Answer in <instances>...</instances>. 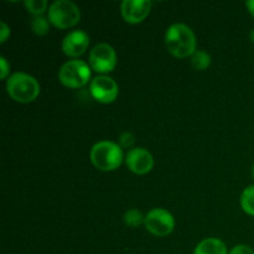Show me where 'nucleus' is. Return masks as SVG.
Listing matches in <instances>:
<instances>
[{"label": "nucleus", "instance_id": "obj_1", "mask_svg": "<svg viewBox=\"0 0 254 254\" xmlns=\"http://www.w3.org/2000/svg\"><path fill=\"white\" fill-rule=\"evenodd\" d=\"M165 45L174 57L186 59L195 54L196 36L188 25L174 24L166 31Z\"/></svg>", "mask_w": 254, "mask_h": 254}, {"label": "nucleus", "instance_id": "obj_2", "mask_svg": "<svg viewBox=\"0 0 254 254\" xmlns=\"http://www.w3.org/2000/svg\"><path fill=\"white\" fill-rule=\"evenodd\" d=\"M6 92L15 102L30 103L39 97L40 84L30 74L16 72L7 78Z\"/></svg>", "mask_w": 254, "mask_h": 254}, {"label": "nucleus", "instance_id": "obj_3", "mask_svg": "<svg viewBox=\"0 0 254 254\" xmlns=\"http://www.w3.org/2000/svg\"><path fill=\"white\" fill-rule=\"evenodd\" d=\"M123 150L113 141H99L91 149V161L102 171H114L123 163Z\"/></svg>", "mask_w": 254, "mask_h": 254}, {"label": "nucleus", "instance_id": "obj_4", "mask_svg": "<svg viewBox=\"0 0 254 254\" xmlns=\"http://www.w3.org/2000/svg\"><path fill=\"white\" fill-rule=\"evenodd\" d=\"M47 17L50 24L57 29H69L76 26L81 20V11L74 2L69 0H57L51 4Z\"/></svg>", "mask_w": 254, "mask_h": 254}, {"label": "nucleus", "instance_id": "obj_5", "mask_svg": "<svg viewBox=\"0 0 254 254\" xmlns=\"http://www.w3.org/2000/svg\"><path fill=\"white\" fill-rule=\"evenodd\" d=\"M91 76V67L81 60H71L66 62L59 72L60 82L68 88H81L86 86Z\"/></svg>", "mask_w": 254, "mask_h": 254}, {"label": "nucleus", "instance_id": "obj_6", "mask_svg": "<svg viewBox=\"0 0 254 254\" xmlns=\"http://www.w3.org/2000/svg\"><path fill=\"white\" fill-rule=\"evenodd\" d=\"M146 231L158 237H166L170 235L175 227L174 216L164 208H154L149 211L144 220Z\"/></svg>", "mask_w": 254, "mask_h": 254}, {"label": "nucleus", "instance_id": "obj_7", "mask_svg": "<svg viewBox=\"0 0 254 254\" xmlns=\"http://www.w3.org/2000/svg\"><path fill=\"white\" fill-rule=\"evenodd\" d=\"M117 66V54L109 44H98L91 50L89 67L98 73H109Z\"/></svg>", "mask_w": 254, "mask_h": 254}, {"label": "nucleus", "instance_id": "obj_8", "mask_svg": "<svg viewBox=\"0 0 254 254\" xmlns=\"http://www.w3.org/2000/svg\"><path fill=\"white\" fill-rule=\"evenodd\" d=\"M92 97L97 102L103 104L113 103L119 94V87L112 77L97 76L92 79L89 86Z\"/></svg>", "mask_w": 254, "mask_h": 254}, {"label": "nucleus", "instance_id": "obj_9", "mask_svg": "<svg viewBox=\"0 0 254 254\" xmlns=\"http://www.w3.org/2000/svg\"><path fill=\"white\" fill-rule=\"evenodd\" d=\"M151 10L150 0H124L122 2V16L129 24H139L146 19Z\"/></svg>", "mask_w": 254, "mask_h": 254}, {"label": "nucleus", "instance_id": "obj_10", "mask_svg": "<svg viewBox=\"0 0 254 254\" xmlns=\"http://www.w3.org/2000/svg\"><path fill=\"white\" fill-rule=\"evenodd\" d=\"M126 164L131 173L145 175L154 166L153 155L144 148H134L126 156Z\"/></svg>", "mask_w": 254, "mask_h": 254}, {"label": "nucleus", "instance_id": "obj_11", "mask_svg": "<svg viewBox=\"0 0 254 254\" xmlns=\"http://www.w3.org/2000/svg\"><path fill=\"white\" fill-rule=\"evenodd\" d=\"M88 46L89 36L81 30L69 32L62 41V51L68 57L82 56L88 49Z\"/></svg>", "mask_w": 254, "mask_h": 254}, {"label": "nucleus", "instance_id": "obj_12", "mask_svg": "<svg viewBox=\"0 0 254 254\" xmlns=\"http://www.w3.org/2000/svg\"><path fill=\"white\" fill-rule=\"evenodd\" d=\"M193 254H228L225 243L218 238H206L195 248Z\"/></svg>", "mask_w": 254, "mask_h": 254}, {"label": "nucleus", "instance_id": "obj_13", "mask_svg": "<svg viewBox=\"0 0 254 254\" xmlns=\"http://www.w3.org/2000/svg\"><path fill=\"white\" fill-rule=\"evenodd\" d=\"M191 64L197 71H203L210 67L211 56L203 50H196L195 54L191 56Z\"/></svg>", "mask_w": 254, "mask_h": 254}, {"label": "nucleus", "instance_id": "obj_14", "mask_svg": "<svg viewBox=\"0 0 254 254\" xmlns=\"http://www.w3.org/2000/svg\"><path fill=\"white\" fill-rule=\"evenodd\" d=\"M241 206L247 215L254 216V185L248 186L241 195Z\"/></svg>", "mask_w": 254, "mask_h": 254}, {"label": "nucleus", "instance_id": "obj_15", "mask_svg": "<svg viewBox=\"0 0 254 254\" xmlns=\"http://www.w3.org/2000/svg\"><path fill=\"white\" fill-rule=\"evenodd\" d=\"M30 25H31V29L32 31H34V34H36L37 36H45V35L49 34L50 31L49 17H45L42 16V15L32 17Z\"/></svg>", "mask_w": 254, "mask_h": 254}, {"label": "nucleus", "instance_id": "obj_16", "mask_svg": "<svg viewBox=\"0 0 254 254\" xmlns=\"http://www.w3.org/2000/svg\"><path fill=\"white\" fill-rule=\"evenodd\" d=\"M144 220H145V217L136 208H131V210L127 211L126 215H124V223L130 228L139 227L141 223H144Z\"/></svg>", "mask_w": 254, "mask_h": 254}, {"label": "nucleus", "instance_id": "obj_17", "mask_svg": "<svg viewBox=\"0 0 254 254\" xmlns=\"http://www.w3.org/2000/svg\"><path fill=\"white\" fill-rule=\"evenodd\" d=\"M24 4L27 11L34 15V16H40L47 9L46 0H26Z\"/></svg>", "mask_w": 254, "mask_h": 254}, {"label": "nucleus", "instance_id": "obj_18", "mask_svg": "<svg viewBox=\"0 0 254 254\" xmlns=\"http://www.w3.org/2000/svg\"><path fill=\"white\" fill-rule=\"evenodd\" d=\"M134 141H135V139H134V135L131 133H129V131H126V133H123L121 135V138H119V144H121V148H131V146L134 145Z\"/></svg>", "mask_w": 254, "mask_h": 254}, {"label": "nucleus", "instance_id": "obj_19", "mask_svg": "<svg viewBox=\"0 0 254 254\" xmlns=\"http://www.w3.org/2000/svg\"><path fill=\"white\" fill-rule=\"evenodd\" d=\"M228 254H254V251L246 245H238L233 247Z\"/></svg>", "mask_w": 254, "mask_h": 254}, {"label": "nucleus", "instance_id": "obj_20", "mask_svg": "<svg viewBox=\"0 0 254 254\" xmlns=\"http://www.w3.org/2000/svg\"><path fill=\"white\" fill-rule=\"evenodd\" d=\"M10 36V29L5 22H0V42L4 44L7 40V37Z\"/></svg>", "mask_w": 254, "mask_h": 254}, {"label": "nucleus", "instance_id": "obj_21", "mask_svg": "<svg viewBox=\"0 0 254 254\" xmlns=\"http://www.w3.org/2000/svg\"><path fill=\"white\" fill-rule=\"evenodd\" d=\"M0 66H1V73H0V77H1V79H5L10 72V64H7L6 59H5L4 56L0 57Z\"/></svg>", "mask_w": 254, "mask_h": 254}, {"label": "nucleus", "instance_id": "obj_22", "mask_svg": "<svg viewBox=\"0 0 254 254\" xmlns=\"http://www.w3.org/2000/svg\"><path fill=\"white\" fill-rule=\"evenodd\" d=\"M246 6H247L250 14L254 17V0H248V1H246Z\"/></svg>", "mask_w": 254, "mask_h": 254}, {"label": "nucleus", "instance_id": "obj_23", "mask_svg": "<svg viewBox=\"0 0 254 254\" xmlns=\"http://www.w3.org/2000/svg\"><path fill=\"white\" fill-rule=\"evenodd\" d=\"M250 39H251V41L254 42V29L251 30V32H250Z\"/></svg>", "mask_w": 254, "mask_h": 254}, {"label": "nucleus", "instance_id": "obj_24", "mask_svg": "<svg viewBox=\"0 0 254 254\" xmlns=\"http://www.w3.org/2000/svg\"><path fill=\"white\" fill-rule=\"evenodd\" d=\"M251 175H252V179L254 180V164L252 165V169H251Z\"/></svg>", "mask_w": 254, "mask_h": 254}]
</instances>
